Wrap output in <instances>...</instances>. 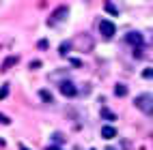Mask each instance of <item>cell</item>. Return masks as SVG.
Returning <instances> with one entry per match:
<instances>
[{
    "label": "cell",
    "instance_id": "obj_20",
    "mask_svg": "<svg viewBox=\"0 0 153 150\" xmlns=\"http://www.w3.org/2000/svg\"><path fill=\"white\" fill-rule=\"evenodd\" d=\"M48 150H60V148H56V146H52V148H48Z\"/></svg>",
    "mask_w": 153,
    "mask_h": 150
},
{
    "label": "cell",
    "instance_id": "obj_7",
    "mask_svg": "<svg viewBox=\"0 0 153 150\" xmlns=\"http://www.w3.org/2000/svg\"><path fill=\"white\" fill-rule=\"evenodd\" d=\"M17 62H19V56H9V58L4 60V62L0 64V71L4 73V71H9V69H11V67H15Z\"/></svg>",
    "mask_w": 153,
    "mask_h": 150
},
{
    "label": "cell",
    "instance_id": "obj_9",
    "mask_svg": "<svg viewBox=\"0 0 153 150\" xmlns=\"http://www.w3.org/2000/svg\"><path fill=\"white\" fill-rule=\"evenodd\" d=\"M39 97H41L43 103H52V101H54V97H52V92H50V90H39Z\"/></svg>",
    "mask_w": 153,
    "mask_h": 150
},
{
    "label": "cell",
    "instance_id": "obj_4",
    "mask_svg": "<svg viewBox=\"0 0 153 150\" xmlns=\"http://www.w3.org/2000/svg\"><path fill=\"white\" fill-rule=\"evenodd\" d=\"M99 32H101L104 39H112L114 32H117V26L112 22H108V19H104V22H99Z\"/></svg>",
    "mask_w": 153,
    "mask_h": 150
},
{
    "label": "cell",
    "instance_id": "obj_13",
    "mask_svg": "<svg viewBox=\"0 0 153 150\" xmlns=\"http://www.w3.org/2000/svg\"><path fill=\"white\" fill-rule=\"evenodd\" d=\"M9 97V84H4L2 88H0V101H2V99H7Z\"/></svg>",
    "mask_w": 153,
    "mask_h": 150
},
{
    "label": "cell",
    "instance_id": "obj_11",
    "mask_svg": "<svg viewBox=\"0 0 153 150\" xmlns=\"http://www.w3.org/2000/svg\"><path fill=\"white\" fill-rule=\"evenodd\" d=\"M104 9H106V13H110V15H119L117 7L112 4V2H104Z\"/></svg>",
    "mask_w": 153,
    "mask_h": 150
},
{
    "label": "cell",
    "instance_id": "obj_19",
    "mask_svg": "<svg viewBox=\"0 0 153 150\" xmlns=\"http://www.w3.org/2000/svg\"><path fill=\"white\" fill-rule=\"evenodd\" d=\"M19 150H30V148H26V146H19Z\"/></svg>",
    "mask_w": 153,
    "mask_h": 150
},
{
    "label": "cell",
    "instance_id": "obj_3",
    "mask_svg": "<svg viewBox=\"0 0 153 150\" xmlns=\"http://www.w3.org/2000/svg\"><path fill=\"white\" fill-rule=\"evenodd\" d=\"M71 45L78 47V49H82V52H91V49H93V39H91L88 34H80Z\"/></svg>",
    "mask_w": 153,
    "mask_h": 150
},
{
    "label": "cell",
    "instance_id": "obj_14",
    "mask_svg": "<svg viewBox=\"0 0 153 150\" xmlns=\"http://www.w3.org/2000/svg\"><path fill=\"white\" fill-rule=\"evenodd\" d=\"M71 47H74V45H71V41H65L63 45H60V54H67Z\"/></svg>",
    "mask_w": 153,
    "mask_h": 150
},
{
    "label": "cell",
    "instance_id": "obj_8",
    "mask_svg": "<svg viewBox=\"0 0 153 150\" xmlns=\"http://www.w3.org/2000/svg\"><path fill=\"white\" fill-rule=\"evenodd\" d=\"M101 137H104V139H112V137H117V129H114V127H110V124H106L104 129H101Z\"/></svg>",
    "mask_w": 153,
    "mask_h": 150
},
{
    "label": "cell",
    "instance_id": "obj_16",
    "mask_svg": "<svg viewBox=\"0 0 153 150\" xmlns=\"http://www.w3.org/2000/svg\"><path fill=\"white\" fill-rule=\"evenodd\" d=\"M39 49H48V41H45V39H41V41H39Z\"/></svg>",
    "mask_w": 153,
    "mask_h": 150
},
{
    "label": "cell",
    "instance_id": "obj_6",
    "mask_svg": "<svg viewBox=\"0 0 153 150\" xmlns=\"http://www.w3.org/2000/svg\"><path fill=\"white\" fill-rule=\"evenodd\" d=\"M125 43L134 45V47H142V34L140 32H127L125 34Z\"/></svg>",
    "mask_w": 153,
    "mask_h": 150
},
{
    "label": "cell",
    "instance_id": "obj_17",
    "mask_svg": "<svg viewBox=\"0 0 153 150\" xmlns=\"http://www.w3.org/2000/svg\"><path fill=\"white\" fill-rule=\"evenodd\" d=\"M0 122H2V124H9L11 120H9V116H2V114H0Z\"/></svg>",
    "mask_w": 153,
    "mask_h": 150
},
{
    "label": "cell",
    "instance_id": "obj_5",
    "mask_svg": "<svg viewBox=\"0 0 153 150\" xmlns=\"http://www.w3.org/2000/svg\"><path fill=\"white\" fill-rule=\"evenodd\" d=\"M60 92H63L65 97H69V99H74V97L78 94V90H76L74 82H69V79H65V82H60Z\"/></svg>",
    "mask_w": 153,
    "mask_h": 150
},
{
    "label": "cell",
    "instance_id": "obj_12",
    "mask_svg": "<svg viewBox=\"0 0 153 150\" xmlns=\"http://www.w3.org/2000/svg\"><path fill=\"white\" fill-rule=\"evenodd\" d=\"M101 116H104L106 120H117V114L110 112V109H101Z\"/></svg>",
    "mask_w": 153,
    "mask_h": 150
},
{
    "label": "cell",
    "instance_id": "obj_18",
    "mask_svg": "<svg viewBox=\"0 0 153 150\" xmlns=\"http://www.w3.org/2000/svg\"><path fill=\"white\" fill-rule=\"evenodd\" d=\"M41 67V62H39V60H35V62H30V69H39Z\"/></svg>",
    "mask_w": 153,
    "mask_h": 150
},
{
    "label": "cell",
    "instance_id": "obj_2",
    "mask_svg": "<svg viewBox=\"0 0 153 150\" xmlns=\"http://www.w3.org/2000/svg\"><path fill=\"white\" fill-rule=\"evenodd\" d=\"M67 15H69V7H65V4H63V7H58L56 11L48 17V26H56L58 22H63Z\"/></svg>",
    "mask_w": 153,
    "mask_h": 150
},
{
    "label": "cell",
    "instance_id": "obj_21",
    "mask_svg": "<svg viewBox=\"0 0 153 150\" xmlns=\"http://www.w3.org/2000/svg\"><path fill=\"white\" fill-rule=\"evenodd\" d=\"M106 150H114V148H110V146H108V148H106Z\"/></svg>",
    "mask_w": 153,
    "mask_h": 150
},
{
    "label": "cell",
    "instance_id": "obj_10",
    "mask_svg": "<svg viewBox=\"0 0 153 150\" xmlns=\"http://www.w3.org/2000/svg\"><path fill=\"white\" fill-rule=\"evenodd\" d=\"M114 94H117V97H125V94H127V86L117 84V86H114Z\"/></svg>",
    "mask_w": 153,
    "mask_h": 150
},
{
    "label": "cell",
    "instance_id": "obj_15",
    "mask_svg": "<svg viewBox=\"0 0 153 150\" xmlns=\"http://www.w3.org/2000/svg\"><path fill=\"white\" fill-rule=\"evenodd\" d=\"M142 77H145V79H153V69H151V67H147L145 71H142Z\"/></svg>",
    "mask_w": 153,
    "mask_h": 150
},
{
    "label": "cell",
    "instance_id": "obj_1",
    "mask_svg": "<svg viewBox=\"0 0 153 150\" xmlns=\"http://www.w3.org/2000/svg\"><path fill=\"white\" fill-rule=\"evenodd\" d=\"M134 105L140 109L142 114L147 116H153V94H140L134 99Z\"/></svg>",
    "mask_w": 153,
    "mask_h": 150
}]
</instances>
